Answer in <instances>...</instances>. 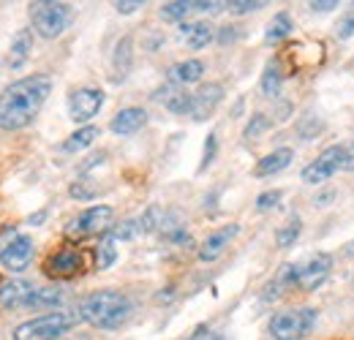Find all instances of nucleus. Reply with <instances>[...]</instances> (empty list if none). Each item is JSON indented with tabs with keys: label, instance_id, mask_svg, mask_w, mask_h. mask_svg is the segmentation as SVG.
<instances>
[{
	"label": "nucleus",
	"instance_id": "obj_3",
	"mask_svg": "<svg viewBox=\"0 0 354 340\" xmlns=\"http://www.w3.org/2000/svg\"><path fill=\"white\" fill-rule=\"evenodd\" d=\"M80 321L77 313L68 310H55V313H44L39 319L22 321L14 330V340H57L63 338L74 324Z\"/></svg>",
	"mask_w": 354,
	"mask_h": 340
},
{
	"label": "nucleus",
	"instance_id": "obj_28",
	"mask_svg": "<svg viewBox=\"0 0 354 340\" xmlns=\"http://www.w3.org/2000/svg\"><path fill=\"white\" fill-rule=\"evenodd\" d=\"M188 11H194V6L188 0H172V3H164L161 6V19H167V22H183L188 17Z\"/></svg>",
	"mask_w": 354,
	"mask_h": 340
},
{
	"label": "nucleus",
	"instance_id": "obj_4",
	"mask_svg": "<svg viewBox=\"0 0 354 340\" xmlns=\"http://www.w3.org/2000/svg\"><path fill=\"white\" fill-rule=\"evenodd\" d=\"M74 19V11L68 3H52V0H36L30 3V22L41 39H57Z\"/></svg>",
	"mask_w": 354,
	"mask_h": 340
},
{
	"label": "nucleus",
	"instance_id": "obj_39",
	"mask_svg": "<svg viewBox=\"0 0 354 340\" xmlns=\"http://www.w3.org/2000/svg\"><path fill=\"white\" fill-rule=\"evenodd\" d=\"M191 340H223L218 332H213V330H207V327H199L194 335H191Z\"/></svg>",
	"mask_w": 354,
	"mask_h": 340
},
{
	"label": "nucleus",
	"instance_id": "obj_27",
	"mask_svg": "<svg viewBox=\"0 0 354 340\" xmlns=\"http://www.w3.org/2000/svg\"><path fill=\"white\" fill-rule=\"evenodd\" d=\"M289 33H292V17H289L286 11H281V14H275V17H272V22L267 25L265 39L272 44V41H281V39H286Z\"/></svg>",
	"mask_w": 354,
	"mask_h": 340
},
{
	"label": "nucleus",
	"instance_id": "obj_21",
	"mask_svg": "<svg viewBox=\"0 0 354 340\" xmlns=\"http://www.w3.org/2000/svg\"><path fill=\"white\" fill-rule=\"evenodd\" d=\"M180 36L185 39L188 49H205L207 44L213 41V28L207 22H191L180 28Z\"/></svg>",
	"mask_w": 354,
	"mask_h": 340
},
{
	"label": "nucleus",
	"instance_id": "obj_9",
	"mask_svg": "<svg viewBox=\"0 0 354 340\" xmlns=\"http://www.w3.org/2000/svg\"><path fill=\"white\" fill-rule=\"evenodd\" d=\"M344 169V144H333V147H327L313 164H308L306 169H303V180L308 182V185H322L324 180H330L335 171Z\"/></svg>",
	"mask_w": 354,
	"mask_h": 340
},
{
	"label": "nucleus",
	"instance_id": "obj_34",
	"mask_svg": "<svg viewBox=\"0 0 354 340\" xmlns=\"http://www.w3.org/2000/svg\"><path fill=\"white\" fill-rule=\"evenodd\" d=\"M85 182H88V180H80V182L71 185V196H74V199H93V196H95V188H88Z\"/></svg>",
	"mask_w": 354,
	"mask_h": 340
},
{
	"label": "nucleus",
	"instance_id": "obj_24",
	"mask_svg": "<svg viewBox=\"0 0 354 340\" xmlns=\"http://www.w3.org/2000/svg\"><path fill=\"white\" fill-rule=\"evenodd\" d=\"M95 261H98V270H109L118 261V237L112 234V229L101 237V243L95 248Z\"/></svg>",
	"mask_w": 354,
	"mask_h": 340
},
{
	"label": "nucleus",
	"instance_id": "obj_17",
	"mask_svg": "<svg viewBox=\"0 0 354 340\" xmlns=\"http://www.w3.org/2000/svg\"><path fill=\"white\" fill-rule=\"evenodd\" d=\"M292 158H295V153H292L289 147H278V150L267 153L265 158H259V164H257L254 174H257V177H270V174H278V171H283L289 164H292Z\"/></svg>",
	"mask_w": 354,
	"mask_h": 340
},
{
	"label": "nucleus",
	"instance_id": "obj_29",
	"mask_svg": "<svg viewBox=\"0 0 354 340\" xmlns=\"http://www.w3.org/2000/svg\"><path fill=\"white\" fill-rule=\"evenodd\" d=\"M216 153H218V136L210 133L205 139V153H202V164H199V171H205L213 161H216Z\"/></svg>",
	"mask_w": 354,
	"mask_h": 340
},
{
	"label": "nucleus",
	"instance_id": "obj_25",
	"mask_svg": "<svg viewBox=\"0 0 354 340\" xmlns=\"http://www.w3.org/2000/svg\"><path fill=\"white\" fill-rule=\"evenodd\" d=\"M283 85V71H281V63L278 60H270L265 66V74H262V95L267 98H278Z\"/></svg>",
	"mask_w": 354,
	"mask_h": 340
},
{
	"label": "nucleus",
	"instance_id": "obj_6",
	"mask_svg": "<svg viewBox=\"0 0 354 340\" xmlns=\"http://www.w3.org/2000/svg\"><path fill=\"white\" fill-rule=\"evenodd\" d=\"M112 218H115V210L109 205H95V207H88L85 213H80L68 226H66V237H74V240H82V237H90V234H106L109 226H112Z\"/></svg>",
	"mask_w": 354,
	"mask_h": 340
},
{
	"label": "nucleus",
	"instance_id": "obj_23",
	"mask_svg": "<svg viewBox=\"0 0 354 340\" xmlns=\"http://www.w3.org/2000/svg\"><path fill=\"white\" fill-rule=\"evenodd\" d=\"M101 131L95 126H85V128H80V131H74L63 144H60V150L63 153H82L85 147H90L93 142H95V136H98Z\"/></svg>",
	"mask_w": 354,
	"mask_h": 340
},
{
	"label": "nucleus",
	"instance_id": "obj_36",
	"mask_svg": "<svg viewBox=\"0 0 354 340\" xmlns=\"http://www.w3.org/2000/svg\"><path fill=\"white\" fill-rule=\"evenodd\" d=\"M142 6H145L142 0H118V3H115L118 14H133V11H139Z\"/></svg>",
	"mask_w": 354,
	"mask_h": 340
},
{
	"label": "nucleus",
	"instance_id": "obj_40",
	"mask_svg": "<svg viewBox=\"0 0 354 340\" xmlns=\"http://www.w3.org/2000/svg\"><path fill=\"white\" fill-rule=\"evenodd\" d=\"M229 28H232V25H229ZM229 28H223V30H221V41L223 44L232 41V39H237V33H234V30H229Z\"/></svg>",
	"mask_w": 354,
	"mask_h": 340
},
{
	"label": "nucleus",
	"instance_id": "obj_7",
	"mask_svg": "<svg viewBox=\"0 0 354 340\" xmlns=\"http://www.w3.org/2000/svg\"><path fill=\"white\" fill-rule=\"evenodd\" d=\"M330 270H333V258L330 256L313 254L308 261H303L297 267L292 264V286H297L303 292H313V289H319L327 281Z\"/></svg>",
	"mask_w": 354,
	"mask_h": 340
},
{
	"label": "nucleus",
	"instance_id": "obj_8",
	"mask_svg": "<svg viewBox=\"0 0 354 340\" xmlns=\"http://www.w3.org/2000/svg\"><path fill=\"white\" fill-rule=\"evenodd\" d=\"M104 106V93L98 87H80L68 95V117L74 123H88Z\"/></svg>",
	"mask_w": 354,
	"mask_h": 340
},
{
	"label": "nucleus",
	"instance_id": "obj_13",
	"mask_svg": "<svg viewBox=\"0 0 354 340\" xmlns=\"http://www.w3.org/2000/svg\"><path fill=\"white\" fill-rule=\"evenodd\" d=\"M237 234H240V226H237V223H229V226H223L218 232L207 234L205 243H202V248H199V258H202V261H216Z\"/></svg>",
	"mask_w": 354,
	"mask_h": 340
},
{
	"label": "nucleus",
	"instance_id": "obj_32",
	"mask_svg": "<svg viewBox=\"0 0 354 340\" xmlns=\"http://www.w3.org/2000/svg\"><path fill=\"white\" fill-rule=\"evenodd\" d=\"M281 191H265V193H259V199H257V210H272L278 202H281Z\"/></svg>",
	"mask_w": 354,
	"mask_h": 340
},
{
	"label": "nucleus",
	"instance_id": "obj_18",
	"mask_svg": "<svg viewBox=\"0 0 354 340\" xmlns=\"http://www.w3.org/2000/svg\"><path fill=\"white\" fill-rule=\"evenodd\" d=\"M30 52H33V33L30 30H19L11 41V49H8V68H22L28 60H30Z\"/></svg>",
	"mask_w": 354,
	"mask_h": 340
},
{
	"label": "nucleus",
	"instance_id": "obj_5",
	"mask_svg": "<svg viewBox=\"0 0 354 340\" xmlns=\"http://www.w3.org/2000/svg\"><path fill=\"white\" fill-rule=\"evenodd\" d=\"M316 324L313 308H292L281 310L270 319V335L275 340H303Z\"/></svg>",
	"mask_w": 354,
	"mask_h": 340
},
{
	"label": "nucleus",
	"instance_id": "obj_22",
	"mask_svg": "<svg viewBox=\"0 0 354 340\" xmlns=\"http://www.w3.org/2000/svg\"><path fill=\"white\" fill-rule=\"evenodd\" d=\"M57 305H63V289H57V286L33 289V294L28 299L30 310H49V308H57Z\"/></svg>",
	"mask_w": 354,
	"mask_h": 340
},
{
	"label": "nucleus",
	"instance_id": "obj_30",
	"mask_svg": "<svg viewBox=\"0 0 354 340\" xmlns=\"http://www.w3.org/2000/svg\"><path fill=\"white\" fill-rule=\"evenodd\" d=\"M267 128H270V117H267L265 112H257V115L251 117V123L245 126V139H254V136L265 133Z\"/></svg>",
	"mask_w": 354,
	"mask_h": 340
},
{
	"label": "nucleus",
	"instance_id": "obj_38",
	"mask_svg": "<svg viewBox=\"0 0 354 340\" xmlns=\"http://www.w3.org/2000/svg\"><path fill=\"white\" fill-rule=\"evenodd\" d=\"M344 171H354V139L344 147Z\"/></svg>",
	"mask_w": 354,
	"mask_h": 340
},
{
	"label": "nucleus",
	"instance_id": "obj_20",
	"mask_svg": "<svg viewBox=\"0 0 354 340\" xmlns=\"http://www.w3.org/2000/svg\"><path fill=\"white\" fill-rule=\"evenodd\" d=\"M156 101H164V106L172 115H191V93H183L180 87L167 85L156 93Z\"/></svg>",
	"mask_w": 354,
	"mask_h": 340
},
{
	"label": "nucleus",
	"instance_id": "obj_19",
	"mask_svg": "<svg viewBox=\"0 0 354 340\" xmlns=\"http://www.w3.org/2000/svg\"><path fill=\"white\" fill-rule=\"evenodd\" d=\"M205 77V63L191 57V60H183V63H175L169 68V82L172 85H191V82H199Z\"/></svg>",
	"mask_w": 354,
	"mask_h": 340
},
{
	"label": "nucleus",
	"instance_id": "obj_16",
	"mask_svg": "<svg viewBox=\"0 0 354 340\" xmlns=\"http://www.w3.org/2000/svg\"><path fill=\"white\" fill-rule=\"evenodd\" d=\"M133 66V39L131 36H123L118 46H115V55H112V82H123L129 77Z\"/></svg>",
	"mask_w": 354,
	"mask_h": 340
},
{
	"label": "nucleus",
	"instance_id": "obj_2",
	"mask_svg": "<svg viewBox=\"0 0 354 340\" xmlns=\"http://www.w3.org/2000/svg\"><path fill=\"white\" fill-rule=\"evenodd\" d=\"M80 321H88L98 330H118L126 324V319L131 316V299L123 292H93L85 297L77 308Z\"/></svg>",
	"mask_w": 354,
	"mask_h": 340
},
{
	"label": "nucleus",
	"instance_id": "obj_37",
	"mask_svg": "<svg viewBox=\"0 0 354 340\" xmlns=\"http://www.w3.org/2000/svg\"><path fill=\"white\" fill-rule=\"evenodd\" d=\"M308 6L313 14H327V11H333L335 6H341V3H335V0H313Z\"/></svg>",
	"mask_w": 354,
	"mask_h": 340
},
{
	"label": "nucleus",
	"instance_id": "obj_14",
	"mask_svg": "<svg viewBox=\"0 0 354 340\" xmlns=\"http://www.w3.org/2000/svg\"><path fill=\"white\" fill-rule=\"evenodd\" d=\"M36 286H30L28 281H6L0 283V305L6 310H19L28 308V299L33 294Z\"/></svg>",
	"mask_w": 354,
	"mask_h": 340
},
{
	"label": "nucleus",
	"instance_id": "obj_12",
	"mask_svg": "<svg viewBox=\"0 0 354 340\" xmlns=\"http://www.w3.org/2000/svg\"><path fill=\"white\" fill-rule=\"evenodd\" d=\"M44 270H46V275H52V278H74V275L82 270V256L77 254L74 248L57 251L55 256L46 258Z\"/></svg>",
	"mask_w": 354,
	"mask_h": 340
},
{
	"label": "nucleus",
	"instance_id": "obj_10",
	"mask_svg": "<svg viewBox=\"0 0 354 340\" xmlns=\"http://www.w3.org/2000/svg\"><path fill=\"white\" fill-rule=\"evenodd\" d=\"M33 261V240L30 237H14L0 248V264L8 272H25Z\"/></svg>",
	"mask_w": 354,
	"mask_h": 340
},
{
	"label": "nucleus",
	"instance_id": "obj_11",
	"mask_svg": "<svg viewBox=\"0 0 354 340\" xmlns=\"http://www.w3.org/2000/svg\"><path fill=\"white\" fill-rule=\"evenodd\" d=\"M223 98V87L218 82H210V85H202L194 95H191V117L196 120V123H202V120H207L216 109H218V104H221Z\"/></svg>",
	"mask_w": 354,
	"mask_h": 340
},
{
	"label": "nucleus",
	"instance_id": "obj_31",
	"mask_svg": "<svg viewBox=\"0 0 354 340\" xmlns=\"http://www.w3.org/2000/svg\"><path fill=\"white\" fill-rule=\"evenodd\" d=\"M265 3L262 0H232V3H226V8L232 11V14H254V11H259Z\"/></svg>",
	"mask_w": 354,
	"mask_h": 340
},
{
	"label": "nucleus",
	"instance_id": "obj_1",
	"mask_svg": "<svg viewBox=\"0 0 354 340\" xmlns=\"http://www.w3.org/2000/svg\"><path fill=\"white\" fill-rule=\"evenodd\" d=\"M52 93V77L30 74L6 87L0 93V131H22L41 112Z\"/></svg>",
	"mask_w": 354,
	"mask_h": 340
},
{
	"label": "nucleus",
	"instance_id": "obj_15",
	"mask_svg": "<svg viewBox=\"0 0 354 340\" xmlns=\"http://www.w3.org/2000/svg\"><path fill=\"white\" fill-rule=\"evenodd\" d=\"M145 123H147V112H145V109H139V106H126V109H120V112L112 117L109 128H112L118 136H131L139 128H145Z\"/></svg>",
	"mask_w": 354,
	"mask_h": 340
},
{
	"label": "nucleus",
	"instance_id": "obj_41",
	"mask_svg": "<svg viewBox=\"0 0 354 340\" xmlns=\"http://www.w3.org/2000/svg\"><path fill=\"white\" fill-rule=\"evenodd\" d=\"M44 215H46V213L33 215V218H28V223H30V226H39V223H41V220H44Z\"/></svg>",
	"mask_w": 354,
	"mask_h": 340
},
{
	"label": "nucleus",
	"instance_id": "obj_33",
	"mask_svg": "<svg viewBox=\"0 0 354 340\" xmlns=\"http://www.w3.org/2000/svg\"><path fill=\"white\" fill-rule=\"evenodd\" d=\"M338 39H352L354 36V11H349V14H344L341 17V22H338Z\"/></svg>",
	"mask_w": 354,
	"mask_h": 340
},
{
	"label": "nucleus",
	"instance_id": "obj_35",
	"mask_svg": "<svg viewBox=\"0 0 354 340\" xmlns=\"http://www.w3.org/2000/svg\"><path fill=\"white\" fill-rule=\"evenodd\" d=\"M194 6V11H202V14H216V11H221L226 3H213V0H199V3H191Z\"/></svg>",
	"mask_w": 354,
	"mask_h": 340
},
{
	"label": "nucleus",
	"instance_id": "obj_26",
	"mask_svg": "<svg viewBox=\"0 0 354 340\" xmlns=\"http://www.w3.org/2000/svg\"><path fill=\"white\" fill-rule=\"evenodd\" d=\"M300 234H303V220L295 215V218H289V220L275 232V243H278V248H292Z\"/></svg>",
	"mask_w": 354,
	"mask_h": 340
}]
</instances>
